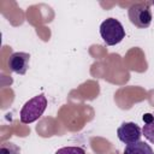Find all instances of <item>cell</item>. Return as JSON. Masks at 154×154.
Returning <instances> with one entry per match:
<instances>
[{
	"instance_id": "1",
	"label": "cell",
	"mask_w": 154,
	"mask_h": 154,
	"mask_svg": "<svg viewBox=\"0 0 154 154\" xmlns=\"http://www.w3.org/2000/svg\"><path fill=\"white\" fill-rule=\"evenodd\" d=\"M47 108V99L43 94L36 95L24 103L20 109V122L23 124H30L36 122Z\"/></svg>"
},
{
	"instance_id": "2",
	"label": "cell",
	"mask_w": 154,
	"mask_h": 154,
	"mask_svg": "<svg viewBox=\"0 0 154 154\" xmlns=\"http://www.w3.org/2000/svg\"><path fill=\"white\" fill-rule=\"evenodd\" d=\"M100 35L107 46H114L123 41L125 30L118 19L107 18L100 25Z\"/></svg>"
},
{
	"instance_id": "3",
	"label": "cell",
	"mask_w": 154,
	"mask_h": 154,
	"mask_svg": "<svg viewBox=\"0 0 154 154\" xmlns=\"http://www.w3.org/2000/svg\"><path fill=\"white\" fill-rule=\"evenodd\" d=\"M152 2H138L134 4L128 10V16L130 22L137 28H148L152 23V11H150Z\"/></svg>"
},
{
	"instance_id": "4",
	"label": "cell",
	"mask_w": 154,
	"mask_h": 154,
	"mask_svg": "<svg viewBox=\"0 0 154 154\" xmlns=\"http://www.w3.org/2000/svg\"><path fill=\"white\" fill-rule=\"evenodd\" d=\"M117 135H118V138L123 143L131 144V143H136L141 140L142 130L136 123L129 122V123H123L118 128Z\"/></svg>"
},
{
	"instance_id": "5",
	"label": "cell",
	"mask_w": 154,
	"mask_h": 154,
	"mask_svg": "<svg viewBox=\"0 0 154 154\" xmlns=\"http://www.w3.org/2000/svg\"><path fill=\"white\" fill-rule=\"evenodd\" d=\"M30 54L25 52H14L8 58V67L12 72L18 75H25L29 67Z\"/></svg>"
},
{
	"instance_id": "6",
	"label": "cell",
	"mask_w": 154,
	"mask_h": 154,
	"mask_svg": "<svg viewBox=\"0 0 154 154\" xmlns=\"http://www.w3.org/2000/svg\"><path fill=\"white\" fill-rule=\"evenodd\" d=\"M124 154H154L152 147L142 141L128 144L124 149Z\"/></svg>"
},
{
	"instance_id": "7",
	"label": "cell",
	"mask_w": 154,
	"mask_h": 154,
	"mask_svg": "<svg viewBox=\"0 0 154 154\" xmlns=\"http://www.w3.org/2000/svg\"><path fill=\"white\" fill-rule=\"evenodd\" d=\"M143 122L144 125L142 128V134L143 136L154 144V114H144L143 116Z\"/></svg>"
},
{
	"instance_id": "8",
	"label": "cell",
	"mask_w": 154,
	"mask_h": 154,
	"mask_svg": "<svg viewBox=\"0 0 154 154\" xmlns=\"http://www.w3.org/2000/svg\"><path fill=\"white\" fill-rule=\"evenodd\" d=\"M0 154H20V148L12 142H4L0 148Z\"/></svg>"
},
{
	"instance_id": "9",
	"label": "cell",
	"mask_w": 154,
	"mask_h": 154,
	"mask_svg": "<svg viewBox=\"0 0 154 154\" xmlns=\"http://www.w3.org/2000/svg\"><path fill=\"white\" fill-rule=\"evenodd\" d=\"M55 154H85V150L81 147H64L58 149Z\"/></svg>"
},
{
	"instance_id": "10",
	"label": "cell",
	"mask_w": 154,
	"mask_h": 154,
	"mask_svg": "<svg viewBox=\"0 0 154 154\" xmlns=\"http://www.w3.org/2000/svg\"><path fill=\"white\" fill-rule=\"evenodd\" d=\"M153 5H154V1H153Z\"/></svg>"
}]
</instances>
